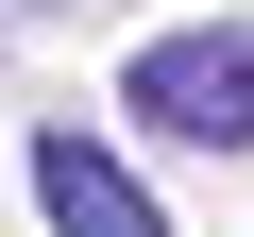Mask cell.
<instances>
[{"mask_svg": "<svg viewBox=\"0 0 254 237\" xmlns=\"http://www.w3.org/2000/svg\"><path fill=\"white\" fill-rule=\"evenodd\" d=\"M119 102H136V136H170V153H254V17H170L136 68H119Z\"/></svg>", "mask_w": 254, "mask_h": 237, "instance_id": "1", "label": "cell"}, {"mask_svg": "<svg viewBox=\"0 0 254 237\" xmlns=\"http://www.w3.org/2000/svg\"><path fill=\"white\" fill-rule=\"evenodd\" d=\"M34 203H51V237H170V203L136 186L119 136H34Z\"/></svg>", "mask_w": 254, "mask_h": 237, "instance_id": "2", "label": "cell"}]
</instances>
